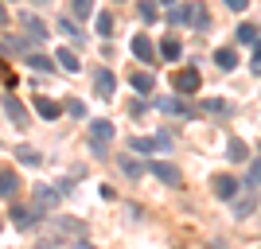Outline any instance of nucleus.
Here are the masks:
<instances>
[{"label": "nucleus", "mask_w": 261, "mask_h": 249, "mask_svg": "<svg viewBox=\"0 0 261 249\" xmlns=\"http://www.w3.org/2000/svg\"><path fill=\"white\" fill-rule=\"evenodd\" d=\"M133 54H137V59H141V63H156V47H152V39H148V35H133Z\"/></svg>", "instance_id": "nucleus-7"}, {"label": "nucleus", "mask_w": 261, "mask_h": 249, "mask_svg": "<svg viewBox=\"0 0 261 249\" xmlns=\"http://www.w3.org/2000/svg\"><path fill=\"white\" fill-rule=\"evenodd\" d=\"M148 172H152L160 183H168V187H179V183H184L179 168H175V163H168V160H152V163H148Z\"/></svg>", "instance_id": "nucleus-6"}, {"label": "nucleus", "mask_w": 261, "mask_h": 249, "mask_svg": "<svg viewBox=\"0 0 261 249\" xmlns=\"http://www.w3.org/2000/svg\"><path fill=\"white\" fill-rule=\"evenodd\" d=\"M35 113H39V117H47V121H55L59 113H63V105H59V101H51V98H35Z\"/></svg>", "instance_id": "nucleus-14"}, {"label": "nucleus", "mask_w": 261, "mask_h": 249, "mask_svg": "<svg viewBox=\"0 0 261 249\" xmlns=\"http://www.w3.org/2000/svg\"><path fill=\"white\" fill-rule=\"evenodd\" d=\"M160 54H164V59H168V63H175V59L184 54V47H179V39H164V43H160Z\"/></svg>", "instance_id": "nucleus-21"}, {"label": "nucleus", "mask_w": 261, "mask_h": 249, "mask_svg": "<svg viewBox=\"0 0 261 249\" xmlns=\"http://www.w3.org/2000/svg\"><path fill=\"white\" fill-rule=\"evenodd\" d=\"M238 43H246V47H257V43H261L253 23H242V27H238Z\"/></svg>", "instance_id": "nucleus-20"}, {"label": "nucleus", "mask_w": 261, "mask_h": 249, "mask_svg": "<svg viewBox=\"0 0 261 249\" xmlns=\"http://www.w3.org/2000/svg\"><path fill=\"white\" fill-rule=\"evenodd\" d=\"M129 148H133V152H141V156H152V152H168V148H172V132H156V136H133Z\"/></svg>", "instance_id": "nucleus-3"}, {"label": "nucleus", "mask_w": 261, "mask_h": 249, "mask_svg": "<svg viewBox=\"0 0 261 249\" xmlns=\"http://www.w3.org/2000/svg\"><path fill=\"white\" fill-rule=\"evenodd\" d=\"M246 183H250V187H257V183H261V160H253V163H250V179H246Z\"/></svg>", "instance_id": "nucleus-29"}, {"label": "nucleus", "mask_w": 261, "mask_h": 249, "mask_svg": "<svg viewBox=\"0 0 261 249\" xmlns=\"http://www.w3.org/2000/svg\"><path fill=\"white\" fill-rule=\"evenodd\" d=\"M226 156H230V160H234V163L250 160V156H246V144H242V141H230V144H226Z\"/></svg>", "instance_id": "nucleus-24"}, {"label": "nucleus", "mask_w": 261, "mask_h": 249, "mask_svg": "<svg viewBox=\"0 0 261 249\" xmlns=\"http://www.w3.org/2000/svg\"><path fill=\"white\" fill-rule=\"evenodd\" d=\"M20 175H16V172H12V168H4V172H0V195H4V199H16V195H20Z\"/></svg>", "instance_id": "nucleus-8"}, {"label": "nucleus", "mask_w": 261, "mask_h": 249, "mask_svg": "<svg viewBox=\"0 0 261 249\" xmlns=\"http://www.w3.org/2000/svg\"><path fill=\"white\" fill-rule=\"evenodd\" d=\"M59 199H63V191H59V187H39V191H35V206H39V210H51Z\"/></svg>", "instance_id": "nucleus-11"}, {"label": "nucleus", "mask_w": 261, "mask_h": 249, "mask_svg": "<svg viewBox=\"0 0 261 249\" xmlns=\"http://www.w3.org/2000/svg\"><path fill=\"white\" fill-rule=\"evenodd\" d=\"M4 23H8V12H4V4H0V27H4Z\"/></svg>", "instance_id": "nucleus-35"}, {"label": "nucleus", "mask_w": 261, "mask_h": 249, "mask_svg": "<svg viewBox=\"0 0 261 249\" xmlns=\"http://www.w3.org/2000/svg\"><path fill=\"white\" fill-rule=\"evenodd\" d=\"M211 191H215V199H222V203H234V195L242 191V183L234 175H215V179H211Z\"/></svg>", "instance_id": "nucleus-4"}, {"label": "nucleus", "mask_w": 261, "mask_h": 249, "mask_svg": "<svg viewBox=\"0 0 261 249\" xmlns=\"http://www.w3.org/2000/svg\"><path fill=\"white\" fill-rule=\"evenodd\" d=\"M66 113H70V117H86V105H82V101H70V105H66Z\"/></svg>", "instance_id": "nucleus-31"}, {"label": "nucleus", "mask_w": 261, "mask_h": 249, "mask_svg": "<svg viewBox=\"0 0 261 249\" xmlns=\"http://www.w3.org/2000/svg\"><path fill=\"white\" fill-rule=\"evenodd\" d=\"M129 82H133V90H137V94H152V86H156V78L148 74V70H137Z\"/></svg>", "instance_id": "nucleus-16"}, {"label": "nucleus", "mask_w": 261, "mask_h": 249, "mask_svg": "<svg viewBox=\"0 0 261 249\" xmlns=\"http://www.w3.org/2000/svg\"><path fill=\"white\" fill-rule=\"evenodd\" d=\"M16 160H20L23 168H39V160H43V156H39L35 148H16Z\"/></svg>", "instance_id": "nucleus-19"}, {"label": "nucleus", "mask_w": 261, "mask_h": 249, "mask_svg": "<svg viewBox=\"0 0 261 249\" xmlns=\"http://www.w3.org/2000/svg\"><path fill=\"white\" fill-rule=\"evenodd\" d=\"M250 70H253V74H257V78H261V43H257V47H253V63H250Z\"/></svg>", "instance_id": "nucleus-32"}, {"label": "nucleus", "mask_w": 261, "mask_h": 249, "mask_svg": "<svg viewBox=\"0 0 261 249\" xmlns=\"http://www.w3.org/2000/svg\"><path fill=\"white\" fill-rule=\"evenodd\" d=\"M51 226H55V234H82V230H86L82 222H70V218H63V222H51Z\"/></svg>", "instance_id": "nucleus-23"}, {"label": "nucleus", "mask_w": 261, "mask_h": 249, "mask_svg": "<svg viewBox=\"0 0 261 249\" xmlns=\"http://www.w3.org/2000/svg\"><path fill=\"white\" fill-rule=\"evenodd\" d=\"M55 59H59V66H63V70H78V51H70V47H59V54H55Z\"/></svg>", "instance_id": "nucleus-18"}, {"label": "nucleus", "mask_w": 261, "mask_h": 249, "mask_svg": "<svg viewBox=\"0 0 261 249\" xmlns=\"http://www.w3.org/2000/svg\"><path fill=\"white\" fill-rule=\"evenodd\" d=\"M113 90H117V78L109 74V70H98L94 74V94L98 98H113Z\"/></svg>", "instance_id": "nucleus-10"}, {"label": "nucleus", "mask_w": 261, "mask_h": 249, "mask_svg": "<svg viewBox=\"0 0 261 249\" xmlns=\"http://www.w3.org/2000/svg\"><path fill=\"white\" fill-rule=\"evenodd\" d=\"M35 4H51V0H35Z\"/></svg>", "instance_id": "nucleus-38"}, {"label": "nucleus", "mask_w": 261, "mask_h": 249, "mask_svg": "<svg viewBox=\"0 0 261 249\" xmlns=\"http://www.w3.org/2000/svg\"><path fill=\"white\" fill-rule=\"evenodd\" d=\"M109 141H113V125H109V121H90V144H101V148H106Z\"/></svg>", "instance_id": "nucleus-9"}, {"label": "nucleus", "mask_w": 261, "mask_h": 249, "mask_svg": "<svg viewBox=\"0 0 261 249\" xmlns=\"http://www.w3.org/2000/svg\"><path fill=\"white\" fill-rule=\"evenodd\" d=\"M0 226H4V218H0Z\"/></svg>", "instance_id": "nucleus-39"}, {"label": "nucleus", "mask_w": 261, "mask_h": 249, "mask_svg": "<svg viewBox=\"0 0 261 249\" xmlns=\"http://www.w3.org/2000/svg\"><path fill=\"white\" fill-rule=\"evenodd\" d=\"M253 210H257V187H250V183H242V191L234 195V203H230V214L238 218H250Z\"/></svg>", "instance_id": "nucleus-2"}, {"label": "nucleus", "mask_w": 261, "mask_h": 249, "mask_svg": "<svg viewBox=\"0 0 261 249\" xmlns=\"http://www.w3.org/2000/svg\"><path fill=\"white\" fill-rule=\"evenodd\" d=\"M203 109H207V113H226V101H222V98H207V101H203Z\"/></svg>", "instance_id": "nucleus-26"}, {"label": "nucleus", "mask_w": 261, "mask_h": 249, "mask_svg": "<svg viewBox=\"0 0 261 249\" xmlns=\"http://www.w3.org/2000/svg\"><path fill=\"white\" fill-rule=\"evenodd\" d=\"M156 105H160L164 113H175V117H191V105H187L184 98H160Z\"/></svg>", "instance_id": "nucleus-12"}, {"label": "nucleus", "mask_w": 261, "mask_h": 249, "mask_svg": "<svg viewBox=\"0 0 261 249\" xmlns=\"http://www.w3.org/2000/svg\"><path fill=\"white\" fill-rule=\"evenodd\" d=\"M207 249H222V245H218V241H215V245H207Z\"/></svg>", "instance_id": "nucleus-37"}, {"label": "nucleus", "mask_w": 261, "mask_h": 249, "mask_svg": "<svg viewBox=\"0 0 261 249\" xmlns=\"http://www.w3.org/2000/svg\"><path fill=\"white\" fill-rule=\"evenodd\" d=\"M12 226H16V230H35V226H39V218H43V210H39V206H23V203H16V199H12Z\"/></svg>", "instance_id": "nucleus-1"}, {"label": "nucleus", "mask_w": 261, "mask_h": 249, "mask_svg": "<svg viewBox=\"0 0 261 249\" xmlns=\"http://www.w3.org/2000/svg\"><path fill=\"white\" fill-rule=\"evenodd\" d=\"M141 20H144V23L156 20V4H152V0H141Z\"/></svg>", "instance_id": "nucleus-27"}, {"label": "nucleus", "mask_w": 261, "mask_h": 249, "mask_svg": "<svg viewBox=\"0 0 261 249\" xmlns=\"http://www.w3.org/2000/svg\"><path fill=\"white\" fill-rule=\"evenodd\" d=\"M70 249H94V245H90V241H74Z\"/></svg>", "instance_id": "nucleus-34"}, {"label": "nucleus", "mask_w": 261, "mask_h": 249, "mask_svg": "<svg viewBox=\"0 0 261 249\" xmlns=\"http://www.w3.org/2000/svg\"><path fill=\"white\" fill-rule=\"evenodd\" d=\"M94 27H98V35H101V39H109V35H113V16H109V12H98Z\"/></svg>", "instance_id": "nucleus-22"}, {"label": "nucleus", "mask_w": 261, "mask_h": 249, "mask_svg": "<svg viewBox=\"0 0 261 249\" xmlns=\"http://www.w3.org/2000/svg\"><path fill=\"white\" fill-rule=\"evenodd\" d=\"M28 66H32V70H55V63H47L43 54H32V59H28Z\"/></svg>", "instance_id": "nucleus-28"}, {"label": "nucleus", "mask_w": 261, "mask_h": 249, "mask_svg": "<svg viewBox=\"0 0 261 249\" xmlns=\"http://www.w3.org/2000/svg\"><path fill=\"white\" fill-rule=\"evenodd\" d=\"M160 4H168V8H172V4H175V0H160Z\"/></svg>", "instance_id": "nucleus-36"}, {"label": "nucleus", "mask_w": 261, "mask_h": 249, "mask_svg": "<svg viewBox=\"0 0 261 249\" xmlns=\"http://www.w3.org/2000/svg\"><path fill=\"white\" fill-rule=\"evenodd\" d=\"M172 90H175V94H195V90H199V70H195V66L175 70V74H172Z\"/></svg>", "instance_id": "nucleus-5"}, {"label": "nucleus", "mask_w": 261, "mask_h": 249, "mask_svg": "<svg viewBox=\"0 0 261 249\" xmlns=\"http://www.w3.org/2000/svg\"><path fill=\"white\" fill-rule=\"evenodd\" d=\"M70 8H74V16H78V20H86V16H94V0H74Z\"/></svg>", "instance_id": "nucleus-25"}, {"label": "nucleus", "mask_w": 261, "mask_h": 249, "mask_svg": "<svg viewBox=\"0 0 261 249\" xmlns=\"http://www.w3.org/2000/svg\"><path fill=\"white\" fill-rule=\"evenodd\" d=\"M226 8L230 12H246V8H250V0H226Z\"/></svg>", "instance_id": "nucleus-33"}, {"label": "nucleus", "mask_w": 261, "mask_h": 249, "mask_svg": "<svg viewBox=\"0 0 261 249\" xmlns=\"http://www.w3.org/2000/svg\"><path fill=\"white\" fill-rule=\"evenodd\" d=\"M215 63H218V70H234V66H238V51H234V47H218Z\"/></svg>", "instance_id": "nucleus-13"}, {"label": "nucleus", "mask_w": 261, "mask_h": 249, "mask_svg": "<svg viewBox=\"0 0 261 249\" xmlns=\"http://www.w3.org/2000/svg\"><path fill=\"white\" fill-rule=\"evenodd\" d=\"M4 113H8V117L16 121V125H20V129L28 125V109H23V105H20L16 98H4Z\"/></svg>", "instance_id": "nucleus-15"}, {"label": "nucleus", "mask_w": 261, "mask_h": 249, "mask_svg": "<svg viewBox=\"0 0 261 249\" xmlns=\"http://www.w3.org/2000/svg\"><path fill=\"white\" fill-rule=\"evenodd\" d=\"M117 163H121V172L129 175V179H141V175L148 172V163H137V160H133V156H121Z\"/></svg>", "instance_id": "nucleus-17"}, {"label": "nucleus", "mask_w": 261, "mask_h": 249, "mask_svg": "<svg viewBox=\"0 0 261 249\" xmlns=\"http://www.w3.org/2000/svg\"><path fill=\"white\" fill-rule=\"evenodd\" d=\"M59 32H63V35H70V39H78V27H74V20H63V23H59Z\"/></svg>", "instance_id": "nucleus-30"}]
</instances>
